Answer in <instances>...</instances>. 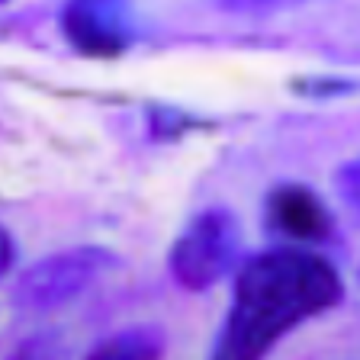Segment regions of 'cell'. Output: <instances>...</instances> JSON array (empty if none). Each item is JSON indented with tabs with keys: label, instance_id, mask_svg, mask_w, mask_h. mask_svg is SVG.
Segmentation results:
<instances>
[{
	"label": "cell",
	"instance_id": "cell-1",
	"mask_svg": "<svg viewBox=\"0 0 360 360\" xmlns=\"http://www.w3.org/2000/svg\"><path fill=\"white\" fill-rule=\"evenodd\" d=\"M345 300V280L328 257L280 245L248 257L212 341L210 360H264L292 328L331 312Z\"/></svg>",
	"mask_w": 360,
	"mask_h": 360
},
{
	"label": "cell",
	"instance_id": "cell-3",
	"mask_svg": "<svg viewBox=\"0 0 360 360\" xmlns=\"http://www.w3.org/2000/svg\"><path fill=\"white\" fill-rule=\"evenodd\" d=\"M120 267V255L103 245H77L36 261L13 286V306L22 312H55L81 300L106 274Z\"/></svg>",
	"mask_w": 360,
	"mask_h": 360
},
{
	"label": "cell",
	"instance_id": "cell-5",
	"mask_svg": "<svg viewBox=\"0 0 360 360\" xmlns=\"http://www.w3.org/2000/svg\"><path fill=\"white\" fill-rule=\"evenodd\" d=\"M264 225L270 235H280L286 241L300 245H322L335 238V216L328 202L306 184L283 180L267 190L264 200Z\"/></svg>",
	"mask_w": 360,
	"mask_h": 360
},
{
	"label": "cell",
	"instance_id": "cell-9",
	"mask_svg": "<svg viewBox=\"0 0 360 360\" xmlns=\"http://www.w3.org/2000/svg\"><path fill=\"white\" fill-rule=\"evenodd\" d=\"M229 10H241V13H264V10H277L290 0H222Z\"/></svg>",
	"mask_w": 360,
	"mask_h": 360
},
{
	"label": "cell",
	"instance_id": "cell-7",
	"mask_svg": "<svg viewBox=\"0 0 360 360\" xmlns=\"http://www.w3.org/2000/svg\"><path fill=\"white\" fill-rule=\"evenodd\" d=\"M68 338L61 331H36L22 338L20 345L7 354V360H68Z\"/></svg>",
	"mask_w": 360,
	"mask_h": 360
},
{
	"label": "cell",
	"instance_id": "cell-8",
	"mask_svg": "<svg viewBox=\"0 0 360 360\" xmlns=\"http://www.w3.org/2000/svg\"><path fill=\"white\" fill-rule=\"evenodd\" d=\"M357 161H345L341 165V171H338V190H341V200L351 206V210H357Z\"/></svg>",
	"mask_w": 360,
	"mask_h": 360
},
{
	"label": "cell",
	"instance_id": "cell-6",
	"mask_svg": "<svg viewBox=\"0 0 360 360\" xmlns=\"http://www.w3.org/2000/svg\"><path fill=\"white\" fill-rule=\"evenodd\" d=\"M165 351L167 335L161 325H129L97 341L84 360H161Z\"/></svg>",
	"mask_w": 360,
	"mask_h": 360
},
{
	"label": "cell",
	"instance_id": "cell-11",
	"mask_svg": "<svg viewBox=\"0 0 360 360\" xmlns=\"http://www.w3.org/2000/svg\"><path fill=\"white\" fill-rule=\"evenodd\" d=\"M0 4H7V0H0Z\"/></svg>",
	"mask_w": 360,
	"mask_h": 360
},
{
	"label": "cell",
	"instance_id": "cell-4",
	"mask_svg": "<svg viewBox=\"0 0 360 360\" xmlns=\"http://www.w3.org/2000/svg\"><path fill=\"white\" fill-rule=\"evenodd\" d=\"M58 26L75 52L116 58L135 42V7L132 0H65Z\"/></svg>",
	"mask_w": 360,
	"mask_h": 360
},
{
	"label": "cell",
	"instance_id": "cell-2",
	"mask_svg": "<svg viewBox=\"0 0 360 360\" xmlns=\"http://www.w3.org/2000/svg\"><path fill=\"white\" fill-rule=\"evenodd\" d=\"M241 255V222L232 210L210 206L171 245L167 270L171 280L187 292H206L222 283Z\"/></svg>",
	"mask_w": 360,
	"mask_h": 360
},
{
	"label": "cell",
	"instance_id": "cell-10",
	"mask_svg": "<svg viewBox=\"0 0 360 360\" xmlns=\"http://www.w3.org/2000/svg\"><path fill=\"white\" fill-rule=\"evenodd\" d=\"M13 261H16V245H13V235L0 225V277L7 274L10 267H13Z\"/></svg>",
	"mask_w": 360,
	"mask_h": 360
}]
</instances>
